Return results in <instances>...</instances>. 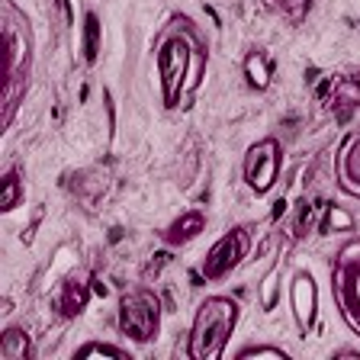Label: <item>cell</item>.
Masks as SVG:
<instances>
[{"label": "cell", "instance_id": "6da1fadb", "mask_svg": "<svg viewBox=\"0 0 360 360\" xmlns=\"http://www.w3.org/2000/svg\"><path fill=\"white\" fill-rule=\"evenodd\" d=\"M158 75H161V97L167 110L187 106L190 97L202 84L206 75V49L193 32L190 20H174L155 42Z\"/></svg>", "mask_w": 360, "mask_h": 360}, {"label": "cell", "instance_id": "7a4b0ae2", "mask_svg": "<svg viewBox=\"0 0 360 360\" xmlns=\"http://www.w3.org/2000/svg\"><path fill=\"white\" fill-rule=\"evenodd\" d=\"M238 322V302L229 296H210L196 309L193 328L187 341V357L193 360H216L225 354V345Z\"/></svg>", "mask_w": 360, "mask_h": 360}, {"label": "cell", "instance_id": "3957f363", "mask_svg": "<svg viewBox=\"0 0 360 360\" xmlns=\"http://www.w3.org/2000/svg\"><path fill=\"white\" fill-rule=\"evenodd\" d=\"M4 39H7V112H4V122H10L20 94H26L30 87V30L22 26L13 7H7Z\"/></svg>", "mask_w": 360, "mask_h": 360}, {"label": "cell", "instance_id": "277c9868", "mask_svg": "<svg viewBox=\"0 0 360 360\" xmlns=\"http://www.w3.org/2000/svg\"><path fill=\"white\" fill-rule=\"evenodd\" d=\"M331 280H335V300L345 322L360 335V241H351L338 251Z\"/></svg>", "mask_w": 360, "mask_h": 360}, {"label": "cell", "instance_id": "5b68a950", "mask_svg": "<svg viewBox=\"0 0 360 360\" xmlns=\"http://www.w3.org/2000/svg\"><path fill=\"white\" fill-rule=\"evenodd\" d=\"M120 328L126 338L145 345L161 328V300L151 290H129L120 300Z\"/></svg>", "mask_w": 360, "mask_h": 360}, {"label": "cell", "instance_id": "8992f818", "mask_svg": "<svg viewBox=\"0 0 360 360\" xmlns=\"http://www.w3.org/2000/svg\"><path fill=\"white\" fill-rule=\"evenodd\" d=\"M280 165H283V155H280V142L277 139H264V142L251 145L245 155V184L251 193L264 196L274 190L280 177Z\"/></svg>", "mask_w": 360, "mask_h": 360}, {"label": "cell", "instance_id": "52a82bcc", "mask_svg": "<svg viewBox=\"0 0 360 360\" xmlns=\"http://www.w3.org/2000/svg\"><path fill=\"white\" fill-rule=\"evenodd\" d=\"M248 248H251V235H248V229H229V232L210 248V255H206V261H202V277L206 280L229 277V274L241 264V257L248 255Z\"/></svg>", "mask_w": 360, "mask_h": 360}, {"label": "cell", "instance_id": "ba28073f", "mask_svg": "<svg viewBox=\"0 0 360 360\" xmlns=\"http://www.w3.org/2000/svg\"><path fill=\"white\" fill-rule=\"evenodd\" d=\"M290 309L296 319V328L309 335L315 325V312H319V290H315V277L309 270H300L290 283Z\"/></svg>", "mask_w": 360, "mask_h": 360}, {"label": "cell", "instance_id": "9c48e42d", "mask_svg": "<svg viewBox=\"0 0 360 360\" xmlns=\"http://www.w3.org/2000/svg\"><path fill=\"white\" fill-rule=\"evenodd\" d=\"M338 187L351 196H360V132L347 135L338 148Z\"/></svg>", "mask_w": 360, "mask_h": 360}, {"label": "cell", "instance_id": "30bf717a", "mask_svg": "<svg viewBox=\"0 0 360 360\" xmlns=\"http://www.w3.org/2000/svg\"><path fill=\"white\" fill-rule=\"evenodd\" d=\"M87 296H90V274L77 270V274H71V277L61 283L58 312L65 315V319H75V315H81L84 306H87Z\"/></svg>", "mask_w": 360, "mask_h": 360}, {"label": "cell", "instance_id": "8fae6325", "mask_svg": "<svg viewBox=\"0 0 360 360\" xmlns=\"http://www.w3.org/2000/svg\"><path fill=\"white\" fill-rule=\"evenodd\" d=\"M202 229H206V212L202 210H187V212H180V216L167 225L165 241L171 248H180V245H187V241H193Z\"/></svg>", "mask_w": 360, "mask_h": 360}, {"label": "cell", "instance_id": "7c38bea8", "mask_svg": "<svg viewBox=\"0 0 360 360\" xmlns=\"http://www.w3.org/2000/svg\"><path fill=\"white\" fill-rule=\"evenodd\" d=\"M245 77L255 90H267L270 87V58L261 49H251L245 55Z\"/></svg>", "mask_w": 360, "mask_h": 360}, {"label": "cell", "instance_id": "4fadbf2b", "mask_svg": "<svg viewBox=\"0 0 360 360\" xmlns=\"http://www.w3.org/2000/svg\"><path fill=\"white\" fill-rule=\"evenodd\" d=\"M0 354L7 360H30L32 357V345H30V335L20 328H7L4 338H0Z\"/></svg>", "mask_w": 360, "mask_h": 360}, {"label": "cell", "instance_id": "5bb4252c", "mask_svg": "<svg viewBox=\"0 0 360 360\" xmlns=\"http://www.w3.org/2000/svg\"><path fill=\"white\" fill-rule=\"evenodd\" d=\"M335 106L341 110V116H347V112H351V106H360V75H354V77H347V81L338 84Z\"/></svg>", "mask_w": 360, "mask_h": 360}, {"label": "cell", "instance_id": "9a60e30c", "mask_svg": "<svg viewBox=\"0 0 360 360\" xmlns=\"http://www.w3.org/2000/svg\"><path fill=\"white\" fill-rule=\"evenodd\" d=\"M103 187H106V177L100 171H84L81 180L75 184V190L81 193V200L87 202V206H94V202H97V196L103 193Z\"/></svg>", "mask_w": 360, "mask_h": 360}, {"label": "cell", "instance_id": "2e32d148", "mask_svg": "<svg viewBox=\"0 0 360 360\" xmlns=\"http://www.w3.org/2000/svg\"><path fill=\"white\" fill-rule=\"evenodd\" d=\"M100 52V20L97 13H87L84 16V61L94 65Z\"/></svg>", "mask_w": 360, "mask_h": 360}, {"label": "cell", "instance_id": "e0dca14e", "mask_svg": "<svg viewBox=\"0 0 360 360\" xmlns=\"http://www.w3.org/2000/svg\"><path fill=\"white\" fill-rule=\"evenodd\" d=\"M277 300H280V267L274 264V267L264 274V280H261V309L264 312L277 309Z\"/></svg>", "mask_w": 360, "mask_h": 360}, {"label": "cell", "instance_id": "ac0fdd59", "mask_svg": "<svg viewBox=\"0 0 360 360\" xmlns=\"http://www.w3.org/2000/svg\"><path fill=\"white\" fill-rule=\"evenodd\" d=\"M354 229V216L341 206H328L325 212V222H322V232H351Z\"/></svg>", "mask_w": 360, "mask_h": 360}, {"label": "cell", "instance_id": "d6986e66", "mask_svg": "<svg viewBox=\"0 0 360 360\" xmlns=\"http://www.w3.org/2000/svg\"><path fill=\"white\" fill-rule=\"evenodd\" d=\"M20 193H22V184H20V174L10 171L4 177V196H0V210H16L20 206Z\"/></svg>", "mask_w": 360, "mask_h": 360}, {"label": "cell", "instance_id": "ffe728a7", "mask_svg": "<svg viewBox=\"0 0 360 360\" xmlns=\"http://www.w3.org/2000/svg\"><path fill=\"white\" fill-rule=\"evenodd\" d=\"M267 4L277 7L290 22H300L302 16L309 13V7H312V0H267Z\"/></svg>", "mask_w": 360, "mask_h": 360}, {"label": "cell", "instance_id": "44dd1931", "mask_svg": "<svg viewBox=\"0 0 360 360\" xmlns=\"http://www.w3.org/2000/svg\"><path fill=\"white\" fill-rule=\"evenodd\" d=\"M312 219H315V206L309 200H302L296 206V216H292V238H302L312 229Z\"/></svg>", "mask_w": 360, "mask_h": 360}, {"label": "cell", "instance_id": "7402d4cb", "mask_svg": "<svg viewBox=\"0 0 360 360\" xmlns=\"http://www.w3.org/2000/svg\"><path fill=\"white\" fill-rule=\"evenodd\" d=\"M75 357H129L122 347H112V345H100V341H90V345L77 347Z\"/></svg>", "mask_w": 360, "mask_h": 360}, {"label": "cell", "instance_id": "603a6c76", "mask_svg": "<svg viewBox=\"0 0 360 360\" xmlns=\"http://www.w3.org/2000/svg\"><path fill=\"white\" fill-rule=\"evenodd\" d=\"M248 357H274V360H286V351L283 347H270V345H248L238 351V360H248Z\"/></svg>", "mask_w": 360, "mask_h": 360}, {"label": "cell", "instance_id": "cb8c5ba5", "mask_svg": "<svg viewBox=\"0 0 360 360\" xmlns=\"http://www.w3.org/2000/svg\"><path fill=\"white\" fill-rule=\"evenodd\" d=\"M335 357H360V351H354V347H341V351H335Z\"/></svg>", "mask_w": 360, "mask_h": 360}]
</instances>
